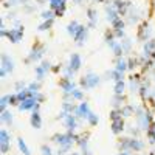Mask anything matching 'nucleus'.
I'll return each mask as SVG.
<instances>
[{
  "instance_id": "5701e85b",
  "label": "nucleus",
  "mask_w": 155,
  "mask_h": 155,
  "mask_svg": "<svg viewBox=\"0 0 155 155\" xmlns=\"http://www.w3.org/2000/svg\"><path fill=\"white\" fill-rule=\"evenodd\" d=\"M51 25H53V19H50V20H44L41 25H39V30H41V31L50 30V28H51Z\"/></svg>"
},
{
  "instance_id": "f8f14e48",
  "label": "nucleus",
  "mask_w": 155,
  "mask_h": 155,
  "mask_svg": "<svg viewBox=\"0 0 155 155\" xmlns=\"http://www.w3.org/2000/svg\"><path fill=\"white\" fill-rule=\"evenodd\" d=\"M87 33H88L87 27H82V25H81L79 30H78V33H76V36H74V41H76L78 45H84L85 39H87Z\"/></svg>"
},
{
  "instance_id": "72a5a7b5",
  "label": "nucleus",
  "mask_w": 155,
  "mask_h": 155,
  "mask_svg": "<svg viewBox=\"0 0 155 155\" xmlns=\"http://www.w3.org/2000/svg\"><path fill=\"white\" fill-rule=\"evenodd\" d=\"M42 67H44V68H45L47 71H48V70L51 68V65H50V62H48V61H44V62H42Z\"/></svg>"
},
{
  "instance_id": "c85d7f7f",
  "label": "nucleus",
  "mask_w": 155,
  "mask_h": 155,
  "mask_svg": "<svg viewBox=\"0 0 155 155\" xmlns=\"http://www.w3.org/2000/svg\"><path fill=\"white\" fill-rule=\"evenodd\" d=\"M87 121L92 124V126H95V124H98V116L93 113V112H90V115H88V118H87Z\"/></svg>"
},
{
  "instance_id": "bb28decb",
  "label": "nucleus",
  "mask_w": 155,
  "mask_h": 155,
  "mask_svg": "<svg viewBox=\"0 0 155 155\" xmlns=\"http://www.w3.org/2000/svg\"><path fill=\"white\" fill-rule=\"evenodd\" d=\"M123 92H124V82L123 81H118V82L115 84V93L116 95H121Z\"/></svg>"
},
{
  "instance_id": "2f4dec72",
  "label": "nucleus",
  "mask_w": 155,
  "mask_h": 155,
  "mask_svg": "<svg viewBox=\"0 0 155 155\" xmlns=\"http://www.w3.org/2000/svg\"><path fill=\"white\" fill-rule=\"evenodd\" d=\"M149 138H150V141L152 143H155V124H152V127H149Z\"/></svg>"
},
{
  "instance_id": "4468645a",
  "label": "nucleus",
  "mask_w": 155,
  "mask_h": 155,
  "mask_svg": "<svg viewBox=\"0 0 155 155\" xmlns=\"http://www.w3.org/2000/svg\"><path fill=\"white\" fill-rule=\"evenodd\" d=\"M61 87L62 90L65 92V95H71V92L74 90V84L71 79H67V78H64V79L61 81Z\"/></svg>"
},
{
  "instance_id": "1a4fd4ad",
  "label": "nucleus",
  "mask_w": 155,
  "mask_h": 155,
  "mask_svg": "<svg viewBox=\"0 0 155 155\" xmlns=\"http://www.w3.org/2000/svg\"><path fill=\"white\" fill-rule=\"evenodd\" d=\"M44 51H45V48L44 47H34L33 50H31V53L28 54V59H27V62H34V61H39L42 56H44Z\"/></svg>"
},
{
  "instance_id": "dca6fc26",
  "label": "nucleus",
  "mask_w": 155,
  "mask_h": 155,
  "mask_svg": "<svg viewBox=\"0 0 155 155\" xmlns=\"http://www.w3.org/2000/svg\"><path fill=\"white\" fill-rule=\"evenodd\" d=\"M31 126L34 129H41L42 127V118H41V113L39 110H33V115H31Z\"/></svg>"
},
{
  "instance_id": "f257e3e1",
  "label": "nucleus",
  "mask_w": 155,
  "mask_h": 155,
  "mask_svg": "<svg viewBox=\"0 0 155 155\" xmlns=\"http://www.w3.org/2000/svg\"><path fill=\"white\" fill-rule=\"evenodd\" d=\"M53 140L56 141V143L61 146V147H64V149H70L73 144H74V141L78 140L71 132H68V134H58V135H54L53 137Z\"/></svg>"
},
{
  "instance_id": "cd10ccee",
  "label": "nucleus",
  "mask_w": 155,
  "mask_h": 155,
  "mask_svg": "<svg viewBox=\"0 0 155 155\" xmlns=\"http://www.w3.org/2000/svg\"><path fill=\"white\" fill-rule=\"evenodd\" d=\"M126 68H127V65H126V61H124V59H120L118 62H116V68H115V70H118V71L123 73Z\"/></svg>"
},
{
  "instance_id": "6e6552de",
  "label": "nucleus",
  "mask_w": 155,
  "mask_h": 155,
  "mask_svg": "<svg viewBox=\"0 0 155 155\" xmlns=\"http://www.w3.org/2000/svg\"><path fill=\"white\" fill-rule=\"evenodd\" d=\"M90 112H92V110H90V107H88L87 102H81V104L74 109V115L78 116V118H84V120L88 118Z\"/></svg>"
},
{
  "instance_id": "e433bc0d",
  "label": "nucleus",
  "mask_w": 155,
  "mask_h": 155,
  "mask_svg": "<svg viewBox=\"0 0 155 155\" xmlns=\"http://www.w3.org/2000/svg\"><path fill=\"white\" fill-rule=\"evenodd\" d=\"M120 155H130V153H127V152H121Z\"/></svg>"
},
{
  "instance_id": "f704fd0d",
  "label": "nucleus",
  "mask_w": 155,
  "mask_h": 155,
  "mask_svg": "<svg viewBox=\"0 0 155 155\" xmlns=\"http://www.w3.org/2000/svg\"><path fill=\"white\" fill-rule=\"evenodd\" d=\"M68 149H64V147H61L59 150H58V155H65V152H67Z\"/></svg>"
},
{
  "instance_id": "f3484780",
  "label": "nucleus",
  "mask_w": 155,
  "mask_h": 155,
  "mask_svg": "<svg viewBox=\"0 0 155 155\" xmlns=\"http://www.w3.org/2000/svg\"><path fill=\"white\" fill-rule=\"evenodd\" d=\"M123 120L121 118H118V120H113L112 121V132L113 134H120L121 130H123Z\"/></svg>"
},
{
  "instance_id": "7ed1b4c3",
  "label": "nucleus",
  "mask_w": 155,
  "mask_h": 155,
  "mask_svg": "<svg viewBox=\"0 0 155 155\" xmlns=\"http://www.w3.org/2000/svg\"><path fill=\"white\" fill-rule=\"evenodd\" d=\"M6 37L9 39V41L12 44H17L22 41V37H23V27H20V25H17L16 28H11L8 33H6Z\"/></svg>"
},
{
  "instance_id": "c9c22d12",
  "label": "nucleus",
  "mask_w": 155,
  "mask_h": 155,
  "mask_svg": "<svg viewBox=\"0 0 155 155\" xmlns=\"http://www.w3.org/2000/svg\"><path fill=\"white\" fill-rule=\"evenodd\" d=\"M8 3H9V5H17V0H8ZM8 3H6V5H8Z\"/></svg>"
},
{
  "instance_id": "393cba45",
  "label": "nucleus",
  "mask_w": 155,
  "mask_h": 155,
  "mask_svg": "<svg viewBox=\"0 0 155 155\" xmlns=\"http://www.w3.org/2000/svg\"><path fill=\"white\" fill-rule=\"evenodd\" d=\"M71 99H82L84 98V93H82V90H79V88H74L73 92H71Z\"/></svg>"
},
{
  "instance_id": "aec40b11",
  "label": "nucleus",
  "mask_w": 155,
  "mask_h": 155,
  "mask_svg": "<svg viewBox=\"0 0 155 155\" xmlns=\"http://www.w3.org/2000/svg\"><path fill=\"white\" fill-rule=\"evenodd\" d=\"M87 14H88V19H90V23H88V27H95L96 25V20H98V14H96V11L93 8H90L87 11Z\"/></svg>"
},
{
  "instance_id": "39448f33",
  "label": "nucleus",
  "mask_w": 155,
  "mask_h": 155,
  "mask_svg": "<svg viewBox=\"0 0 155 155\" xmlns=\"http://www.w3.org/2000/svg\"><path fill=\"white\" fill-rule=\"evenodd\" d=\"M121 147L123 149H126V150H141L143 149V143H141L140 140H132V138H126L124 141H123V144H121Z\"/></svg>"
},
{
  "instance_id": "58836bf2",
  "label": "nucleus",
  "mask_w": 155,
  "mask_h": 155,
  "mask_svg": "<svg viewBox=\"0 0 155 155\" xmlns=\"http://www.w3.org/2000/svg\"><path fill=\"white\" fill-rule=\"evenodd\" d=\"M71 155H79V153H71Z\"/></svg>"
},
{
  "instance_id": "ddd939ff",
  "label": "nucleus",
  "mask_w": 155,
  "mask_h": 155,
  "mask_svg": "<svg viewBox=\"0 0 155 155\" xmlns=\"http://www.w3.org/2000/svg\"><path fill=\"white\" fill-rule=\"evenodd\" d=\"M81 56L78 54V53H73L71 56H70V65H68V68L70 70H73V71H78L81 68Z\"/></svg>"
},
{
  "instance_id": "412c9836",
  "label": "nucleus",
  "mask_w": 155,
  "mask_h": 155,
  "mask_svg": "<svg viewBox=\"0 0 155 155\" xmlns=\"http://www.w3.org/2000/svg\"><path fill=\"white\" fill-rule=\"evenodd\" d=\"M2 121H3L5 124H12V113L8 112V110H5V112L2 113Z\"/></svg>"
},
{
  "instance_id": "423d86ee",
  "label": "nucleus",
  "mask_w": 155,
  "mask_h": 155,
  "mask_svg": "<svg viewBox=\"0 0 155 155\" xmlns=\"http://www.w3.org/2000/svg\"><path fill=\"white\" fill-rule=\"evenodd\" d=\"M14 70V62L8 54H2V78H5L8 73H11Z\"/></svg>"
},
{
  "instance_id": "0eeeda50",
  "label": "nucleus",
  "mask_w": 155,
  "mask_h": 155,
  "mask_svg": "<svg viewBox=\"0 0 155 155\" xmlns=\"http://www.w3.org/2000/svg\"><path fill=\"white\" fill-rule=\"evenodd\" d=\"M37 104H39V101L34 96H28L19 104V110H34Z\"/></svg>"
},
{
  "instance_id": "b1692460",
  "label": "nucleus",
  "mask_w": 155,
  "mask_h": 155,
  "mask_svg": "<svg viewBox=\"0 0 155 155\" xmlns=\"http://www.w3.org/2000/svg\"><path fill=\"white\" fill-rule=\"evenodd\" d=\"M45 73H47V70H45L42 65H41V67H36V78H37L39 81H41V79H44Z\"/></svg>"
},
{
  "instance_id": "9b49d317",
  "label": "nucleus",
  "mask_w": 155,
  "mask_h": 155,
  "mask_svg": "<svg viewBox=\"0 0 155 155\" xmlns=\"http://www.w3.org/2000/svg\"><path fill=\"white\" fill-rule=\"evenodd\" d=\"M0 144H2V153H6L9 150V134L2 129V132H0Z\"/></svg>"
},
{
  "instance_id": "2eb2a0df",
  "label": "nucleus",
  "mask_w": 155,
  "mask_h": 155,
  "mask_svg": "<svg viewBox=\"0 0 155 155\" xmlns=\"http://www.w3.org/2000/svg\"><path fill=\"white\" fill-rule=\"evenodd\" d=\"M138 123H140V127L141 129H149V124H150V115L146 112V113H140L138 115Z\"/></svg>"
},
{
  "instance_id": "20e7f679",
  "label": "nucleus",
  "mask_w": 155,
  "mask_h": 155,
  "mask_svg": "<svg viewBox=\"0 0 155 155\" xmlns=\"http://www.w3.org/2000/svg\"><path fill=\"white\" fill-rule=\"evenodd\" d=\"M50 6L54 11L56 16H64L67 8V0H50Z\"/></svg>"
},
{
  "instance_id": "6ab92c4d",
  "label": "nucleus",
  "mask_w": 155,
  "mask_h": 155,
  "mask_svg": "<svg viewBox=\"0 0 155 155\" xmlns=\"http://www.w3.org/2000/svg\"><path fill=\"white\" fill-rule=\"evenodd\" d=\"M17 146L22 150L23 155H31V152H30V149H28V146H27V143H25L23 138H17Z\"/></svg>"
},
{
  "instance_id": "7c9ffc66",
  "label": "nucleus",
  "mask_w": 155,
  "mask_h": 155,
  "mask_svg": "<svg viewBox=\"0 0 155 155\" xmlns=\"http://www.w3.org/2000/svg\"><path fill=\"white\" fill-rule=\"evenodd\" d=\"M54 14H53V11H44L42 12V19L44 20H50V19H53Z\"/></svg>"
},
{
  "instance_id": "c756f323",
  "label": "nucleus",
  "mask_w": 155,
  "mask_h": 155,
  "mask_svg": "<svg viewBox=\"0 0 155 155\" xmlns=\"http://www.w3.org/2000/svg\"><path fill=\"white\" fill-rule=\"evenodd\" d=\"M9 104V95H5L3 98H2V104H0V107H2V112H5L6 110V106Z\"/></svg>"
},
{
  "instance_id": "ea45409f",
  "label": "nucleus",
  "mask_w": 155,
  "mask_h": 155,
  "mask_svg": "<svg viewBox=\"0 0 155 155\" xmlns=\"http://www.w3.org/2000/svg\"><path fill=\"white\" fill-rule=\"evenodd\" d=\"M99 2H101V0H99Z\"/></svg>"
},
{
  "instance_id": "4c0bfd02",
  "label": "nucleus",
  "mask_w": 155,
  "mask_h": 155,
  "mask_svg": "<svg viewBox=\"0 0 155 155\" xmlns=\"http://www.w3.org/2000/svg\"><path fill=\"white\" fill-rule=\"evenodd\" d=\"M82 2V0H74V3H81Z\"/></svg>"
},
{
  "instance_id": "a878e982",
  "label": "nucleus",
  "mask_w": 155,
  "mask_h": 155,
  "mask_svg": "<svg viewBox=\"0 0 155 155\" xmlns=\"http://www.w3.org/2000/svg\"><path fill=\"white\" fill-rule=\"evenodd\" d=\"M150 34V30H149V25H143L141 27V31H140V37H143V39H146L147 36Z\"/></svg>"
},
{
  "instance_id": "473e14b6",
  "label": "nucleus",
  "mask_w": 155,
  "mask_h": 155,
  "mask_svg": "<svg viewBox=\"0 0 155 155\" xmlns=\"http://www.w3.org/2000/svg\"><path fill=\"white\" fill-rule=\"evenodd\" d=\"M41 150H42V155H53V152H51L50 146H42Z\"/></svg>"
},
{
  "instance_id": "f03ea898",
  "label": "nucleus",
  "mask_w": 155,
  "mask_h": 155,
  "mask_svg": "<svg viewBox=\"0 0 155 155\" xmlns=\"http://www.w3.org/2000/svg\"><path fill=\"white\" fill-rule=\"evenodd\" d=\"M99 84V76L95 74V73H88L87 76H84L81 79V85L84 88H93Z\"/></svg>"
},
{
  "instance_id": "4be33fe9",
  "label": "nucleus",
  "mask_w": 155,
  "mask_h": 155,
  "mask_svg": "<svg viewBox=\"0 0 155 155\" xmlns=\"http://www.w3.org/2000/svg\"><path fill=\"white\" fill-rule=\"evenodd\" d=\"M74 109H76L74 104H73V102H70V101H65V102L62 104V110H64V112H67V113H71Z\"/></svg>"
},
{
  "instance_id": "a211bd4d",
  "label": "nucleus",
  "mask_w": 155,
  "mask_h": 155,
  "mask_svg": "<svg viewBox=\"0 0 155 155\" xmlns=\"http://www.w3.org/2000/svg\"><path fill=\"white\" fill-rule=\"evenodd\" d=\"M79 27H81V25L78 23L76 20H73V22H70V23H68V27H67V33H68V34H71V36L74 37V36H76V33H78V30H79Z\"/></svg>"
},
{
  "instance_id": "9d476101",
  "label": "nucleus",
  "mask_w": 155,
  "mask_h": 155,
  "mask_svg": "<svg viewBox=\"0 0 155 155\" xmlns=\"http://www.w3.org/2000/svg\"><path fill=\"white\" fill-rule=\"evenodd\" d=\"M76 118H78V116H74V115H71V113H68L65 118H64V124H65V127H67V130H68V132H73L74 129L78 127V121H76Z\"/></svg>"
}]
</instances>
